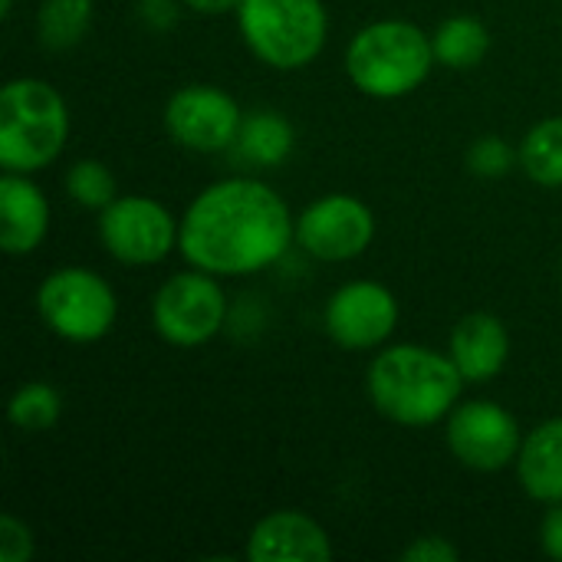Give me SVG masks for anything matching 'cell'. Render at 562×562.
Instances as JSON below:
<instances>
[{
  "label": "cell",
  "instance_id": "obj_21",
  "mask_svg": "<svg viewBox=\"0 0 562 562\" xmlns=\"http://www.w3.org/2000/svg\"><path fill=\"white\" fill-rule=\"evenodd\" d=\"M63 415V398L53 385L46 382H26L13 392L7 405V418L20 431H46L59 422Z\"/></svg>",
  "mask_w": 562,
  "mask_h": 562
},
{
  "label": "cell",
  "instance_id": "obj_9",
  "mask_svg": "<svg viewBox=\"0 0 562 562\" xmlns=\"http://www.w3.org/2000/svg\"><path fill=\"white\" fill-rule=\"evenodd\" d=\"M448 448L464 468L494 474L507 464H517L524 435L517 418L504 405L477 398L458 405L448 415Z\"/></svg>",
  "mask_w": 562,
  "mask_h": 562
},
{
  "label": "cell",
  "instance_id": "obj_25",
  "mask_svg": "<svg viewBox=\"0 0 562 562\" xmlns=\"http://www.w3.org/2000/svg\"><path fill=\"white\" fill-rule=\"evenodd\" d=\"M402 560L405 562H458L461 560V550H458L451 540L428 533V537H418L412 547H405Z\"/></svg>",
  "mask_w": 562,
  "mask_h": 562
},
{
  "label": "cell",
  "instance_id": "obj_3",
  "mask_svg": "<svg viewBox=\"0 0 562 562\" xmlns=\"http://www.w3.org/2000/svg\"><path fill=\"white\" fill-rule=\"evenodd\" d=\"M431 36L408 20H375L362 26L346 49L352 86L372 99H402L415 92L435 66Z\"/></svg>",
  "mask_w": 562,
  "mask_h": 562
},
{
  "label": "cell",
  "instance_id": "obj_23",
  "mask_svg": "<svg viewBox=\"0 0 562 562\" xmlns=\"http://www.w3.org/2000/svg\"><path fill=\"white\" fill-rule=\"evenodd\" d=\"M517 161H520V151H514L497 135H484L468 148V168L481 178H504V175H510V168Z\"/></svg>",
  "mask_w": 562,
  "mask_h": 562
},
{
  "label": "cell",
  "instance_id": "obj_14",
  "mask_svg": "<svg viewBox=\"0 0 562 562\" xmlns=\"http://www.w3.org/2000/svg\"><path fill=\"white\" fill-rule=\"evenodd\" d=\"M448 356L464 375V382L484 385L497 379L510 359L507 326L494 313H468L454 323Z\"/></svg>",
  "mask_w": 562,
  "mask_h": 562
},
{
  "label": "cell",
  "instance_id": "obj_11",
  "mask_svg": "<svg viewBox=\"0 0 562 562\" xmlns=\"http://www.w3.org/2000/svg\"><path fill=\"white\" fill-rule=\"evenodd\" d=\"M375 237L369 204L352 194H326L296 217V240L306 254L326 263L356 260Z\"/></svg>",
  "mask_w": 562,
  "mask_h": 562
},
{
  "label": "cell",
  "instance_id": "obj_16",
  "mask_svg": "<svg viewBox=\"0 0 562 562\" xmlns=\"http://www.w3.org/2000/svg\"><path fill=\"white\" fill-rule=\"evenodd\" d=\"M517 477L527 497L562 504V418L537 425L517 454Z\"/></svg>",
  "mask_w": 562,
  "mask_h": 562
},
{
  "label": "cell",
  "instance_id": "obj_26",
  "mask_svg": "<svg viewBox=\"0 0 562 562\" xmlns=\"http://www.w3.org/2000/svg\"><path fill=\"white\" fill-rule=\"evenodd\" d=\"M540 547L550 560L562 562V504H550L540 524Z\"/></svg>",
  "mask_w": 562,
  "mask_h": 562
},
{
  "label": "cell",
  "instance_id": "obj_27",
  "mask_svg": "<svg viewBox=\"0 0 562 562\" xmlns=\"http://www.w3.org/2000/svg\"><path fill=\"white\" fill-rule=\"evenodd\" d=\"M194 13H211V16H221V13H231L240 7V0H184Z\"/></svg>",
  "mask_w": 562,
  "mask_h": 562
},
{
  "label": "cell",
  "instance_id": "obj_22",
  "mask_svg": "<svg viewBox=\"0 0 562 562\" xmlns=\"http://www.w3.org/2000/svg\"><path fill=\"white\" fill-rule=\"evenodd\" d=\"M66 194L89 211H105L115 201V178L102 161L82 158L66 171Z\"/></svg>",
  "mask_w": 562,
  "mask_h": 562
},
{
  "label": "cell",
  "instance_id": "obj_13",
  "mask_svg": "<svg viewBox=\"0 0 562 562\" xmlns=\"http://www.w3.org/2000/svg\"><path fill=\"white\" fill-rule=\"evenodd\" d=\"M250 562H329V533L300 510H273L260 517L247 537Z\"/></svg>",
  "mask_w": 562,
  "mask_h": 562
},
{
  "label": "cell",
  "instance_id": "obj_2",
  "mask_svg": "<svg viewBox=\"0 0 562 562\" xmlns=\"http://www.w3.org/2000/svg\"><path fill=\"white\" fill-rule=\"evenodd\" d=\"M366 389L372 405L389 422L405 428H428L458 408L464 375L458 372L451 356L428 346L402 342L382 349L372 359L366 372Z\"/></svg>",
  "mask_w": 562,
  "mask_h": 562
},
{
  "label": "cell",
  "instance_id": "obj_1",
  "mask_svg": "<svg viewBox=\"0 0 562 562\" xmlns=\"http://www.w3.org/2000/svg\"><path fill=\"white\" fill-rule=\"evenodd\" d=\"M296 221L286 201L257 178H224L204 188L181 217V257L214 277H247L277 263Z\"/></svg>",
  "mask_w": 562,
  "mask_h": 562
},
{
  "label": "cell",
  "instance_id": "obj_28",
  "mask_svg": "<svg viewBox=\"0 0 562 562\" xmlns=\"http://www.w3.org/2000/svg\"><path fill=\"white\" fill-rule=\"evenodd\" d=\"M10 10H13V0H0V13L10 16Z\"/></svg>",
  "mask_w": 562,
  "mask_h": 562
},
{
  "label": "cell",
  "instance_id": "obj_4",
  "mask_svg": "<svg viewBox=\"0 0 562 562\" xmlns=\"http://www.w3.org/2000/svg\"><path fill=\"white\" fill-rule=\"evenodd\" d=\"M69 138V109L43 79H10L0 92V165L33 175L59 158Z\"/></svg>",
  "mask_w": 562,
  "mask_h": 562
},
{
  "label": "cell",
  "instance_id": "obj_18",
  "mask_svg": "<svg viewBox=\"0 0 562 562\" xmlns=\"http://www.w3.org/2000/svg\"><path fill=\"white\" fill-rule=\"evenodd\" d=\"M237 145L250 165L277 168L293 151V125L280 112H254L250 119H244Z\"/></svg>",
  "mask_w": 562,
  "mask_h": 562
},
{
  "label": "cell",
  "instance_id": "obj_12",
  "mask_svg": "<svg viewBox=\"0 0 562 562\" xmlns=\"http://www.w3.org/2000/svg\"><path fill=\"white\" fill-rule=\"evenodd\" d=\"M326 333L349 352L379 349L398 323V300L375 280H356L339 286L326 303Z\"/></svg>",
  "mask_w": 562,
  "mask_h": 562
},
{
  "label": "cell",
  "instance_id": "obj_7",
  "mask_svg": "<svg viewBox=\"0 0 562 562\" xmlns=\"http://www.w3.org/2000/svg\"><path fill=\"white\" fill-rule=\"evenodd\" d=\"M224 319H227V296L214 280V273L198 267L191 273L168 277L151 296V326L165 342L178 349H194L211 342L221 333Z\"/></svg>",
  "mask_w": 562,
  "mask_h": 562
},
{
  "label": "cell",
  "instance_id": "obj_6",
  "mask_svg": "<svg viewBox=\"0 0 562 562\" xmlns=\"http://www.w3.org/2000/svg\"><path fill=\"white\" fill-rule=\"evenodd\" d=\"M36 313L66 342H95L112 329L119 300L95 270L59 267L40 283Z\"/></svg>",
  "mask_w": 562,
  "mask_h": 562
},
{
  "label": "cell",
  "instance_id": "obj_17",
  "mask_svg": "<svg viewBox=\"0 0 562 562\" xmlns=\"http://www.w3.org/2000/svg\"><path fill=\"white\" fill-rule=\"evenodd\" d=\"M431 46H435V59L441 66L474 69L491 49V33L477 16H451L435 30Z\"/></svg>",
  "mask_w": 562,
  "mask_h": 562
},
{
  "label": "cell",
  "instance_id": "obj_24",
  "mask_svg": "<svg viewBox=\"0 0 562 562\" xmlns=\"http://www.w3.org/2000/svg\"><path fill=\"white\" fill-rule=\"evenodd\" d=\"M30 560H33V533H30V527L20 517L3 514L0 517V562Z\"/></svg>",
  "mask_w": 562,
  "mask_h": 562
},
{
  "label": "cell",
  "instance_id": "obj_20",
  "mask_svg": "<svg viewBox=\"0 0 562 562\" xmlns=\"http://www.w3.org/2000/svg\"><path fill=\"white\" fill-rule=\"evenodd\" d=\"M92 23V0H43L36 33L46 49H72Z\"/></svg>",
  "mask_w": 562,
  "mask_h": 562
},
{
  "label": "cell",
  "instance_id": "obj_10",
  "mask_svg": "<svg viewBox=\"0 0 562 562\" xmlns=\"http://www.w3.org/2000/svg\"><path fill=\"white\" fill-rule=\"evenodd\" d=\"M165 128L168 135L191 151L214 155L237 145V135L244 128V112L217 86H184L178 89L165 105Z\"/></svg>",
  "mask_w": 562,
  "mask_h": 562
},
{
  "label": "cell",
  "instance_id": "obj_19",
  "mask_svg": "<svg viewBox=\"0 0 562 562\" xmlns=\"http://www.w3.org/2000/svg\"><path fill=\"white\" fill-rule=\"evenodd\" d=\"M520 168L543 188L562 184V115L543 119L520 142Z\"/></svg>",
  "mask_w": 562,
  "mask_h": 562
},
{
  "label": "cell",
  "instance_id": "obj_8",
  "mask_svg": "<svg viewBox=\"0 0 562 562\" xmlns=\"http://www.w3.org/2000/svg\"><path fill=\"white\" fill-rule=\"evenodd\" d=\"M181 224L165 204L145 194L115 198L99 214L102 247L125 267H151L178 247Z\"/></svg>",
  "mask_w": 562,
  "mask_h": 562
},
{
  "label": "cell",
  "instance_id": "obj_15",
  "mask_svg": "<svg viewBox=\"0 0 562 562\" xmlns=\"http://www.w3.org/2000/svg\"><path fill=\"white\" fill-rule=\"evenodd\" d=\"M49 231V201L30 175L3 171L0 178V247L10 257L33 254Z\"/></svg>",
  "mask_w": 562,
  "mask_h": 562
},
{
  "label": "cell",
  "instance_id": "obj_5",
  "mask_svg": "<svg viewBox=\"0 0 562 562\" xmlns=\"http://www.w3.org/2000/svg\"><path fill=\"white\" fill-rule=\"evenodd\" d=\"M237 26L260 63L290 72L323 53L329 13L323 0H240Z\"/></svg>",
  "mask_w": 562,
  "mask_h": 562
}]
</instances>
